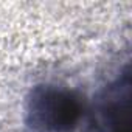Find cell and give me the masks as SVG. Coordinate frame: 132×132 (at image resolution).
Segmentation results:
<instances>
[{"mask_svg":"<svg viewBox=\"0 0 132 132\" xmlns=\"http://www.w3.org/2000/svg\"><path fill=\"white\" fill-rule=\"evenodd\" d=\"M82 117L79 96L59 86H36L27 100L25 123L30 132H75Z\"/></svg>","mask_w":132,"mask_h":132,"instance_id":"obj_1","label":"cell"},{"mask_svg":"<svg viewBox=\"0 0 132 132\" xmlns=\"http://www.w3.org/2000/svg\"><path fill=\"white\" fill-rule=\"evenodd\" d=\"M96 123L100 132H130V75L127 69L100 95Z\"/></svg>","mask_w":132,"mask_h":132,"instance_id":"obj_2","label":"cell"}]
</instances>
